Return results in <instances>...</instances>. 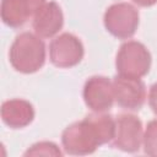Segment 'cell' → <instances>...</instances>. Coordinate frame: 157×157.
Wrapping results in <instances>:
<instances>
[{
	"instance_id": "14",
	"label": "cell",
	"mask_w": 157,
	"mask_h": 157,
	"mask_svg": "<svg viewBox=\"0 0 157 157\" xmlns=\"http://www.w3.org/2000/svg\"><path fill=\"white\" fill-rule=\"evenodd\" d=\"M148 104L152 109V112L157 115V82L153 83L150 87V92H148Z\"/></svg>"
},
{
	"instance_id": "7",
	"label": "cell",
	"mask_w": 157,
	"mask_h": 157,
	"mask_svg": "<svg viewBox=\"0 0 157 157\" xmlns=\"http://www.w3.org/2000/svg\"><path fill=\"white\" fill-rule=\"evenodd\" d=\"M114 99L117 104L128 110H139L146 101L145 83L137 77L117 75L113 78Z\"/></svg>"
},
{
	"instance_id": "13",
	"label": "cell",
	"mask_w": 157,
	"mask_h": 157,
	"mask_svg": "<svg viewBox=\"0 0 157 157\" xmlns=\"http://www.w3.org/2000/svg\"><path fill=\"white\" fill-rule=\"evenodd\" d=\"M61 151L54 142L50 141H40L31 146L25 152V156H61Z\"/></svg>"
},
{
	"instance_id": "5",
	"label": "cell",
	"mask_w": 157,
	"mask_h": 157,
	"mask_svg": "<svg viewBox=\"0 0 157 157\" xmlns=\"http://www.w3.org/2000/svg\"><path fill=\"white\" fill-rule=\"evenodd\" d=\"M85 54L82 42L72 33H61L49 44V58L53 65L63 69L77 65Z\"/></svg>"
},
{
	"instance_id": "3",
	"label": "cell",
	"mask_w": 157,
	"mask_h": 157,
	"mask_svg": "<svg viewBox=\"0 0 157 157\" xmlns=\"http://www.w3.org/2000/svg\"><path fill=\"white\" fill-rule=\"evenodd\" d=\"M151 63V53L137 40H128L123 43L115 58L118 75L137 78L148 74Z\"/></svg>"
},
{
	"instance_id": "1",
	"label": "cell",
	"mask_w": 157,
	"mask_h": 157,
	"mask_svg": "<svg viewBox=\"0 0 157 157\" xmlns=\"http://www.w3.org/2000/svg\"><path fill=\"white\" fill-rule=\"evenodd\" d=\"M114 134L113 117L94 112L66 126L61 134V144L66 153L86 156L93 153L101 145L113 141Z\"/></svg>"
},
{
	"instance_id": "12",
	"label": "cell",
	"mask_w": 157,
	"mask_h": 157,
	"mask_svg": "<svg viewBox=\"0 0 157 157\" xmlns=\"http://www.w3.org/2000/svg\"><path fill=\"white\" fill-rule=\"evenodd\" d=\"M142 144L146 155L157 157V119L148 121L142 137Z\"/></svg>"
},
{
	"instance_id": "10",
	"label": "cell",
	"mask_w": 157,
	"mask_h": 157,
	"mask_svg": "<svg viewBox=\"0 0 157 157\" xmlns=\"http://www.w3.org/2000/svg\"><path fill=\"white\" fill-rule=\"evenodd\" d=\"M64 25L63 10L55 1L45 2L33 16V29L40 38L55 36Z\"/></svg>"
},
{
	"instance_id": "6",
	"label": "cell",
	"mask_w": 157,
	"mask_h": 157,
	"mask_svg": "<svg viewBox=\"0 0 157 157\" xmlns=\"http://www.w3.org/2000/svg\"><path fill=\"white\" fill-rule=\"evenodd\" d=\"M142 123L141 120L129 113L119 114L115 119V134L113 146L124 152L134 153L140 150L142 142Z\"/></svg>"
},
{
	"instance_id": "8",
	"label": "cell",
	"mask_w": 157,
	"mask_h": 157,
	"mask_svg": "<svg viewBox=\"0 0 157 157\" xmlns=\"http://www.w3.org/2000/svg\"><path fill=\"white\" fill-rule=\"evenodd\" d=\"M85 104L96 113H104L113 107L114 91L113 82L105 76H91L82 91Z\"/></svg>"
},
{
	"instance_id": "9",
	"label": "cell",
	"mask_w": 157,
	"mask_h": 157,
	"mask_svg": "<svg viewBox=\"0 0 157 157\" xmlns=\"http://www.w3.org/2000/svg\"><path fill=\"white\" fill-rule=\"evenodd\" d=\"M44 4L45 0H1V20L6 26L18 28Z\"/></svg>"
},
{
	"instance_id": "15",
	"label": "cell",
	"mask_w": 157,
	"mask_h": 157,
	"mask_svg": "<svg viewBox=\"0 0 157 157\" xmlns=\"http://www.w3.org/2000/svg\"><path fill=\"white\" fill-rule=\"evenodd\" d=\"M136 5L139 6H142V7H148V6H152L157 2V0H132Z\"/></svg>"
},
{
	"instance_id": "4",
	"label": "cell",
	"mask_w": 157,
	"mask_h": 157,
	"mask_svg": "<svg viewBox=\"0 0 157 157\" xmlns=\"http://www.w3.org/2000/svg\"><path fill=\"white\" fill-rule=\"evenodd\" d=\"M105 29L119 39L132 37L139 27V10L129 2H117L110 5L103 16Z\"/></svg>"
},
{
	"instance_id": "11",
	"label": "cell",
	"mask_w": 157,
	"mask_h": 157,
	"mask_svg": "<svg viewBox=\"0 0 157 157\" xmlns=\"http://www.w3.org/2000/svg\"><path fill=\"white\" fill-rule=\"evenodd\" d=\"M1 119L11 129H22L34 119V108L26 99H9L1 105Z\"/></svg>"
},
{
	"instance_id": "2",
	"label": "cell",
	"mask_w": 157,
	"mask_h": 157,
	"mask_svg": "<svg viewBox=\"0 0 157 157\" xmlns=\"http://www.w3.org/2000/svg\"><path fill=\"white\" fill-rule=\"evenodd\" d=\"M11 66L22 74H33L38 71L45 61V44L31 32H23L16 36L9 50Z\"/></svg>"
}]
</instances>
